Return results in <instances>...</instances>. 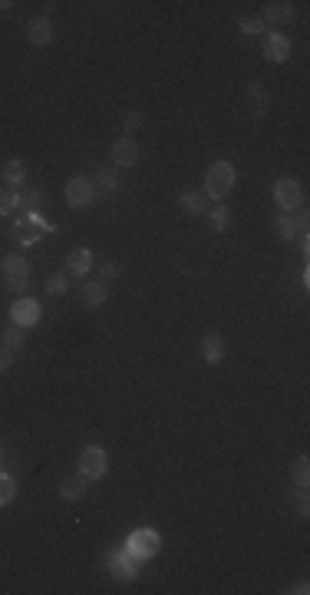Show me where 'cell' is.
Instances as JSON below:
<instances>
[{
  "label": "cell",
  "mask_w": 310,
  "mask_h": 595,
  "mask_svg": "<svg viewBox=\"0 0 310 595\" xmlns=\"http://www.w3.org/2000/svg\"><path fill=\"white\" fill-rule=\"evenodd\" d=\"M235 165L225 163V159H218V163H212V169L205 173V189L202 192L208 195V199H225L231 189H235Z\"/></svg>",
  "instance_id": "obj_1"
},
{
  "label": "cell",
  "mask_w": 310,
  "mask_h": 595,
  "mask_svg": "<svg viewBox=\"0 0 310 595\" xmlns=\"http://www.w3.org/2000/svg\"><path fill=\"white\" fill-rule=\"evenodd\" d=\"M0 268H4V282L11 292H27V284H30V261L23 258V255H7V258L0 261Z\"/></svg>",
  "instance_id": "obj_2"
},
{
  "label": "cell",
  "mask_w": 310,
  "mask_h": 595,
  "mask_svg": "<svg viewBox=\"0 0 310 595\" xmlns=\"http://www.w3.org/2000/svg\"><path fill=\"white\" fill-rule=\"evenodd\" d=\"M63 199L70 208H83L96 199V185H93V179H86V175H73L63 189Z\"/></svg>",
  "instance_id": "obj_3"
},
{
  "label": "cell",
  "mask_w": 310,
  "mask_h": 595,
  "mask_svg": "<svg viewBox=\"0 0 310 595\" xmlns=\"http://www.w3.org/2000/svg\"><path fill=\"white\" fill-rule=\"evenodd\" d=\"M274 202H278L284 212H294V208H300L304 206V189H300V182L297 179H278L274 182Z\"/></svg>",
  "instance_id": "obj_4"
},
{
  "label": "cell",
  "mask_w": 310,
  "mask_h": 595,
  "mask_svg": "<svg viewBox=\"0 0 310 595\" xmlns=\"http://www.w3.org/2000/svg\"><path fill=\"white\" fill-rule=\"evenodd\" d=\"M109 470V456L103 446H86L83 453H79V473L86 480H99V476H106Z\"/></svg>",
  "instance_id": "obj_5"
},
{
  "label": "cell",
  "mask_w": 310,
  "mask_h": 595,
  "mask_svg": "<svg viewBox=\"0 0 310 595\" xmlns=\"http://www.w3.org/2000/svg\"><path fill=\"white\" fill-rule=\"evenodd\" d=\"M23 33H27V44L30 46H50L53 44V37H56L50 17H30L27 27H23Z\"/></svg>",
  "instance_id": "obj_6"
},
{
  "label": "cell",
  "mask_w": 310,
  "mask_h": 595,
  "mask_svg": "<svg viewBox=\"0 0 310 595\" xmlns=\"http://www.w3.org/2000/svg\"><path fill=\"white\" fill-rule=\"evenodd\" d=\"M159 546H162L159 532H152V530H136L132 532V539H129V552H132L136 559H149V556H155Z\"/></svg>",
  "instance_id": "obj_7"
},
{
  "label": "cell",
  "mask_w": 310,
  "mask_h": 595,
  "mask_svg": "<svg viewBox=\"0 0 310 595\" xmlns=\"http://www.w3.org/2000/svg\"><path fill=\"white\" fill-rule=\"evenodd\" d=\"M139 163V146H136V136H122L112 146V169H129V165Z\"/></svg>",
  "instance_id": "obj_8"
},
{
  "label": "cell",
  "mask_w": 310,
  "mask_h": 595,
  "mask_svg": "<svg viewBox=\"0 0 310 595\" xmlns=\"http://www.w3.org/2000/svg\"><path fill=\"white\" fill-rule=\"evenodd\" d=\"M264 23H271V27H284V23L294 20V4L290 0H271L268 7H264V17H261Z\"/></svg>",
  "instance_id": "obj_9"
},
{
  "label": "cell",
  "mask_w": 310,
  "mask_h": 595,
  "mask_svg": "<svg viewBox=\"0 0 310 595\" xmlns=\"http://www.w3.org/2000/svg\"><path fill=\"white\" fill-rule=\"evenodd\" d=\"M11 318H13V325L33 327L37 325V318H40V304L33 301V298H20V301L11 308Z\"/></svg>",
  "instance_id": "obj_10"
},
{
  "label": "cell",
  "mask_w": 310,
  "mask_h": 595,
  "mask_svg": "<svg viewBox=\"0 0 310 595\" xmlns=\"http://www.w3.org/2000/svg\"><path fill=\"white\" fill-rule=\"evenodd\" d=\"M247 96H251V116H254V119L268 116L271 99H268V89H264L261 80H251V83H247Z\"/></svg>",
  "instance_id": "obj_11"
},
{
  "label": "cell",
  "mask_w": 310,
  "mask_h": 595,
  "mask_svg": "<svg viewBox=\"0 0 310 595\" xmlns=\"http://www.w3.org/2000/svg\"><path fill=\"white\" fill-rule=\"evenodd\" d=\"M86 489H89V480H86L83 473H73L60 483V496H63L66 503H76V499L86 496Z\"/></svg>",
  "instance_id": "obj_12"
},
{
  "label": "cell",
  "mask_w": 310,
  "mask_h": 595,
  "mask_svg": "<svg viewBox=\"0 0 310 595\" xmlns=\"http://www.w3.org/2000/svg\"><path fill=\"white\" fill-rule=\"evenodd\" d=\"M109 559H112L109 569H112L116 579H136L139 565H136V556H132V552H116V556H109Z\"/></svg>",
  "instance_id": "obj_13"
},
{
  "label": "cell",
  "mask_w": 310,
  "mask_h": 595,
  "mask_svg": "<svg viewBox=\"0 0 310 595\" xmlns=\"http://www.w3.org/2000/svg\"><path fill=\"white\" fill-rule=\"evenodd\" d=\"M79 298H83L86 308H103V304L109 301V288L106 282H86L83 292H79Z\"/></svg>",
  "instance_id": "obj_14"
},
{
  "label": "cell",
  "mask_w": 310,
  "mask_h": 595,
  "mask_svg": "<svg viewBox=\"0 0 310 595\" xmlns=\"http://www.w3.org/2000/svg\"><path fill=\"white\" fill-rule=\"evenodd\" d=\"M202 357L208 364H218V361L225 357V337L218 334V331H208V334L202 337Z\"/></svg>",
  "instance_id": "obj_15"
},
{
  "label": "cell",
  "mask_w": 310,
  "mask_h": 595,
  "mask_svg": "<svg viewBox=\"0 0 310 595\" xmlns=\"http://www.w3.org/2000/svg\"><path fill=\"white\" fill-rule=\"evenodd\" d=\"M89 268H93V255H89V249H73L70 255H66V275L83 278Z\"/></svg>",
  "instance_id": "obj_16"
},
{
  "label": "cell",
  "mask_w": 310,
  "mask_h": 595,
  "mask_svg": "<svg viewBox=\"0 0 310 595\" xmlns=\"http://www.w3.org/2000/svg\"><path fill=\"white\" fill-rule=\"evenodd\" d=\"M179 202H182L185 212H192V215H205V208H208V195H205L202 189H182Z\"/></svg>",
  "instance_id": "obj_17"
},
{
  "label": "cell",
  "mask_w": 310,
  "mask_h": 595,
  "mask_svg": "<svg viewBox=\"0 0 310 595\" xmlns=\"http://www.w3.org/2000/svg\"><path fill=\"white\" fill-rule=\"evenodd\" d=\"M274 235H278L280 242H294V238H297V218H290V212H280V215L274 218Z\"/></svg>",
  "instance_id": "obj_18"
},
{
  "label": "cell",
  "mask_w": 310,
  "mask_h": 595,
  "mask_svg": "<svg viewBox=\"0 0 310 595\" xmlns=\"http://www.w3.org/2000/svg\"><path fill=\"white\" fill-rule=\"evenodd\" d=\"M93 185H96V192H116L119 189V169H112V165H103V169H99L96 173V179H93Z\"/></svg>",
  "instance_id": "obj_19"
},
{
  "label": "cell",
  "mask_w": 310,
  "mask_h": 595,
  "mask_svg": "<svg viewBox=\"0 0 310 595\" xmlns=\"http://www.w3.org/2000/svg\"><path fill=\"white\" fill-rule=\"evenodd\" d=\"M264 54H268V60H274V63H284L290 56V44L284 37H271L268 44H264Z\"/></svg>",
  "instance_id": "obj_20"
},
{
  "label": "cell",
  "mask_w": 310,
  "mask_h": 595,
  "mask_svg": "<svg viewBox=\"0 0 310 595\" xmlns=\"http://www.w3.org/2000/svg\"><path fill=\"white\" fill-rule=\"evenodd\" d=\"M23 179H27V165H23V159H11V163L4 165V182L7 185H20Z\"/></svg>",
  "instance_id": "obj_21"
},
{
  "label": "cell",
  "mask_w": 310,
  "mask_h": 595,
  "mask_svg": "<svg viewBox=\"0 0 310 595\" xmlns=\"http://www.w3.org/2000/svg\"><path fill=\"white\" fill-rule=\"evenodd\" d=\"M23 341H27V327L11 325L7 331H4V347H11V351H17V347H23Z\"/></svg>",
  "instance_id": "obj_22"
},
{
  "label": "cell",
  "mask_w": 310,
  "mask_h": 595,
  "mask_svg": "<svg viewBox=\"0 0 310 595\" xmlns=\"http://www.w3.org/2000/svg\"><path fill=\"white\" fill-rule=\"evenodd\" d=\"M142 123H146V116H142L139 109H129L126 116H122V130H126V136H136V132L142 130Z\"/></svg>",
  "instance_id": "obj_23"
},
{
  "label": "cell",
  "mask_w": 310,
  "mask_h": 595,
  "mask_svg": "<svg viewBox=\"0 0 310 595\" xmlns=\"http://www.w3.org/2000/svg\"><path fill=\"white\" fill-rule=\"evenodd\" d=\"M212 228L214 232H228V225H231V212H228L225 206H218V208H212Z\"/></svg>",
  "instance_id": "obj_24"
},
{
  "label": "cell",
  "mask_w": 310,
  "mask_h": 595,
  "mask_svg": "<svg viewBox=\"0 0 310 595\" xmlns=\"http://www.w3.org/2000/svg\"><path fill=\"white\" fill-rule=\"evenodd\" d=\"M13 496H17V483H13L11 476L0 470V506H7Z\"/></svg>",
  "instance_id": "obj_25"
},
{
  "label": "cell",
  "mask_w": 310,
  "mask_h": 595,
  "mask_svg": "<svg viewBox=\"0 0 310 595\" xmlns=\"http://www.w3.org/2000/svg\"><path fill=\"white\" fill-rule=\"evenodd\" d=\"M290 473H294V483H297V487H307V480H310V463H307V456H297V460H294V470H290Z\"/></svg>",
  "instance_id": "obj_26"
},
{
  "label": "cell",
  "mask_w": 310,
  "mask_h": 595,
  "mask_svg": "<svg viewBox=\"0 0 310 595\" xmlns=\"http://www.w3.org/2000/svg\"><path fill=\"white\" fill-rule=\"evenodd\" d=\"M17 202H20V199H17V192H13V189H0V218L11 215L13 208H17Z\"/></svg>",
  "instance_id": "obj_27"
},
{
  "label": "cell",
  "mask_w": 310,
  "mask_h": 595,
  "mask_svg": "<svg viewBox=\"0 0 310 595\" xmlns=\"http://www.w3.org/2000/svg\"><path fill=\"white\" fill-rule=\"evenodd\" d=\"M46 294H66V275L63 271H53L46 278Z\"/></svg>",
  "instance_id": "obj_28"
},
{
  "label": "cell",
  "mask_w": 310,
  "mask_h": 595,
  "mask_svg": "<svg viewBox=\"0 0 310 595\" xmlns=\"http://www.w3.org/2000/svg\"><path fill=\"white\" fill-rule=\"evenodd\" d=\"M241 33H251V37L264 33V20L261 17H241Z\"/></svg>",
  "instance_id": "obj_29"
},
{
  "label": "cell",
  "mask_w": 310,
  "mask_h": 595,
  "mask_svg": "<svg viewBox=\"0 0 310 595\" xmlns=\"http://www.w3.org/2000/svg\"><path fill=\"white\" fill-rule=\"evenodd\" d=\"M294 506H297V513H300V516H307V513H310V499H307V487H300V493H297V499H294Z\"/></svg>",
  "instance_id": "obj_30"
},
{
  "label": "cell",
  "mask_w": 310,
  "mask_h": 595,
  "mask_svg": "<svg viewBox=\"0 0 310 595\" xmlns=\"http://www.w3.org/2000/svg\"><path fill=\"white\" fill-rule=\"evenodd\" d=\"M122 275V265L119 261H106V268H103V282H112V278H119Z\"/></svg>",
  "instance_id": "obj_31"
},
{
  "label": "cell",
  "mask_w": 310,
  "mask_h": 595,
  "mask_svg": "<svg viewBox=\"0 0 310 595\" xmlns=\"http://www.w3.org/2000/svg\"><path fill=\"white\" fill-rule=\"evenodd\" d=\"M11 364H13V351L0 344V374H4V370H11Z\"/></svg>",
  "instance_id": "obj_32"
},
{
  "label": "cell",
  "mask_w": 310,
  "mask_h": 595,
  "mask_svg": "<svg viewBox=\"0 0 310 595\" xmlns=\"http://www.w3.org/2000/svg\"><path fill=\"white\" fill-rule=\"evenodd\" d=\"M288 592H294V595H307L310 592V585H307V579H300V582H294L288 589Z\"/></svg>",
  "instance_id": "obj_33"
},
{
  "label": "cell",
  "mask_w": 310,
  "mask_h": 595,
  "mask_svg": "<svg viewBox=\"0 0 310 595\" xmlns=\"http://www.w3.org/2000/svg\"><path fill=\"white\" fill-rule=\"evenodd\" d=\"M40 189H30V192H27V206H30V212H33V206H37V202H40Z\"/></svg>",
  "instance_id": "obj_34"
},
{
  "label": "cell",
  "mask_w": 310,
  "mask_h": 595,
  "mask_svg": "<svg viewBox=\"0 0 310 595\" xmlns=\"http://www.w3.org/2000/svg\"><path fill=\"white\" fill-rule=\"evenodd\" d=\"M4 460H7V450L0 446V470H4Z\"/></svg>",
  "instance_id": "obj_35"
}]
</instances>
